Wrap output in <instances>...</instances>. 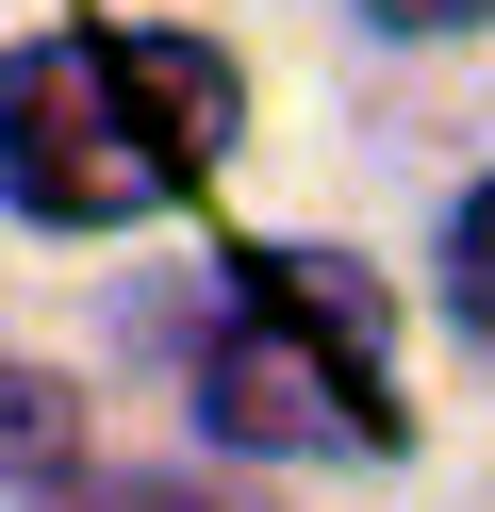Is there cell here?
<instances>
[{
  "instance_id": "6da1fadb",
  "label": "cell",
  "mask_w": 495,
  "mask_h": 512,
  "mask_svg": "<svg viewBox=\"0 0 495 512\" xmlns=\"http://www.w3.org/2000/svg\"><path fill=\"white\" fill-rule=\"evenodd\" d=\"M231 133H248V83L198 34H50L0 83V149H17L33 232H132V215L198 199Z\"/></svg>"
},
{
  "instance_id": "7a4b0ae2",
  "label": "cell",
  "mask_w": 495,
  "mask_h": 512,
  "mask_svg": "<svg viewBox=\"0 0 495 512\" xmlns=\"http://www.w3.org/2000/svg\"><path fill=\"white\" fill-rule=\"evenodd\" d=\"M198 430L396 463L413 413H396V364H380V281L347 248H231L215 331H198Z\"/></svg>"
},
{
  "instance_id": "3957f363",
  "label": "cell",
  "mask_w": 495,
  "mask_h": 512,
  "mask_svg": "<svg viewBox=\"0 0 495 512\" xmlns=\"http://www.w3.org/2000/svg\"><path fill=\"white\" fill-rule=\"evenodd\" d=\"M446 314H462V331L495 347V182H479V199L446 215Z\"/></svg>"
},
{
  "instance_id": "277c9868",
  "label": "cell",
  "mask_w": 495,
  "mask_h": 512,
  "mask_svg": "<svg viewBox=\"0 0 495 512\" xmlns=\"http://www.w3.org/2000/svg\"><path fill=\"white\" fill-rule=\"evenodd\" d=\"M363 17H380V34H479L495 0H363Z\"/></svg>"
}]
</instances>
